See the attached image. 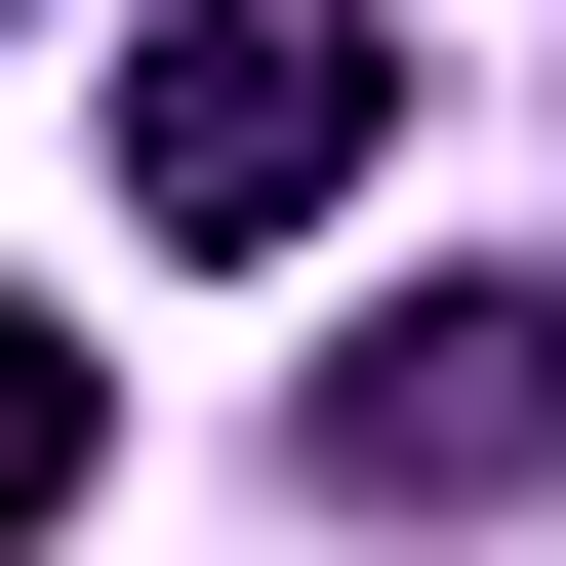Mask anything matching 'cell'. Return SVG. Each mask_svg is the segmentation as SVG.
<instances>
[{"instance_id": "7a4b0ae2", "label": "cell", "mask_w": 566, "mask_h": 566, "mask_svg": "<svg viewBox=\"0 0 566 566\" xmlns=\"http://www.w3.org/2000/svg\"><path fill=\"white\" fill-rule=\"evenodd\" d=\"M566 485V283H405L324 365V526H526Z\"/></svg>"}, {"instance_id": "6da1fadb", "label": "cell", "mask_w": 566, "mask_h": 566, "mask_svg": "<svg viewBox=\"0 0 566 566\" xmlns=\"http://www.w3.org/2000/svg\"><path fill=\"white\" fill-rule=\"evenodd\" d=\"M365 163H405V41L365 0H163V41H122V243H324Z\"/></svg>"}, {"instance_id": "3957f363", "label": "cell", "mask_w": 566, "mask_h": 566, "mask_svg": "<svg viewBox=\"0 0 566 566\" xmlns=\"http://www.w3.org/2000/svg\"><path fill=\"white\" fill-rule=\"evenodd\" d=\"M82 526V365H41V283H0V566Z\"/></svg>"}]
</instances>
